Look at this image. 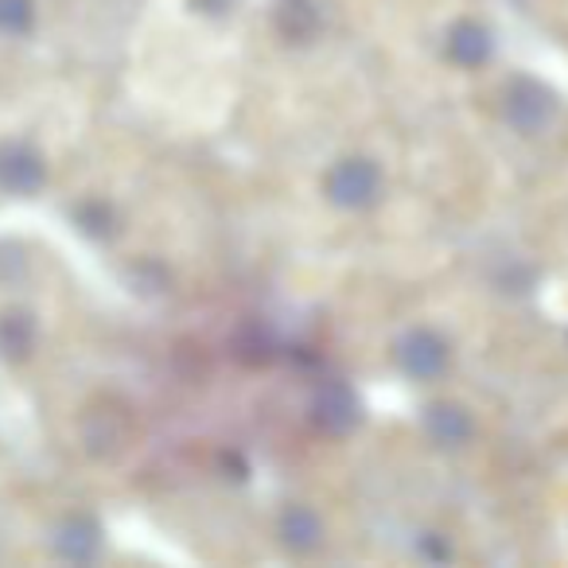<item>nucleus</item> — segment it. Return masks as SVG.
I'll use <instances>...</instances> for the list:
<instances>
[{
	"label": "nucleus",
	"mask_w": 568,
	"mask_h": 568,
	"mask_svg": "<svg viewBox=\"0 0 568 568\" xmlns=\"http://www.w3.org/2000/svg\"><path fill=\"white\" fill-rule=\"evenodd\" d=\"M320 187H324V199L335 206V211L358 214V211H371V206L382 203V195H386V175H382L378 160L343 156L327 168Z\"/></svg>",
	"instance_id": "1"
},
{
	"label": "nucleus",
	"mask_w": 568,
	"mask_h": 568,
	"mask_svg": "<svg viewBox=\"0 0 568 568\" xmlns=\"http://www.w3.org/2000/svg\"><path fill=\"white\" fill-rule=\"evenodd\" d=\"M503 121L518 136H541L549 133V125L560 113V98L552 87H545L541 79H529V74H514L503 87Z\"/></svg>",
	"instance_id": "2"
},
{
	"label": "nucleus",
	"mask_w": 568,
	"mask_h": 568,
	"mask_svg": "<svg viewBox=\"0 0 568 568\" xmlns=\"http://www.w3.org/2000/svg\"><path fill=\"white\" fill-rule=\"evenodd\" d=\"M394 366L409 382H440L452 371V343L436 327H409L394 343Z\"/></svg>",
	"instance_id": "3"
},
{
	"label": "nucleus",
	"mask_w": 568,
	"mask_h": 568,
	"mask_svg": "<svg viewBox=\"0 0 568 568\" xmlns=\"http://www.w3.org/2000/svg\"><path fill=\"white\" fill-rule=\"evenodd\" d=\"M308 417L316 433L332 436V440H347L358 425H363V402L347 382H324L316 386L308 402Z\"/></svg>",
	"instance_id": "4"
},
{
	"label": "nucleus",
	"mask_w": 568,
	"mask_h": 568,
	"mask_svg": "<svg viewBox=\"0 0 568 568\" xmlns=\"http://www.w3.org/2000/svg\"><path fill=\"white\" fill-rule=\"evenodd\" d=\"M420 428H425L428 444L440 452H464L475 440V417L467 405L436 397L420 409Z\"/></svg>",
	"instance_id": "5"
},
{
	"label": "nucleus",
	"mask_w": 568,
	"mask_h": 568,
	"mask_svg": "<svg viewBox=\"0 0 568 568\" xmlns=\"http://www.w3.org/2000/svg\"><path fill=\"white\" fill-rule=\"evenodd\" d=\"M444 55L459 71H479V67H487L495 59V32L483 20H456L448 28V36H444Z\"/></svg>",
	"instance_id": "6"
},
{
	"label": "nucleus",
	"mask_w": 568,
	"mask_h": 568,
	"mask_svg": "<svg viewBox=\"0 0 568 568\" xmlns=\"http://www.w3.org/2000/svg\"><path fill=\"white\" fill-rule=\"evenodd\" d=\"M324 518L304 503L284 506L281 518H276V541L288 552H296V557H312V552L324 549Z\"/></svg>",
	"instance_id": "7"
},
{
	"label": "nucleus",
	"mask_w": 568,
	"mask_h": 568,
	"mask_svg": "<svg viewBox=\"0 0 568 568\" xmlns=\"http://www.w3.org/2000/svg\"><path fill=\"white\" fill-rule=\"evenodd\" d=\"M324 28L316 0H281L276 4V32L288 43H312Z\"/></svg>",
	"instance_id": "8"
},
{
	"label": "nucleus",
	"mask_w": 568,
	"mask_h": 568,
	"mask_svg": "<svg viewBox=\"0 0 568 568\" xmlns=\"http://www.w3.org/2000/svg\"><path fill=\"white\" fill-rule=\"evenodd\" d=\"M234 358L245 366H268L276 358V339L265 324H245L234 335Z\"/></svg>",
	"instance_id": "9"
},
{
	"label": "nucleus",
	"mask_w": 568,
	"mask_h": 568,
	"mask_svg": "<svg viewBox=\"0 0 568 568\" xmlns=\"http://www.w3.org/2000/svg\"><path fill=\"white\" fill-rule=\"evenodd\" d=\"M420 552H425V557H433V560H448L452 545H448V537H444V534H425V537H420Z\"/></svg>",
	"instance_id": "10"
}]
</instances>
